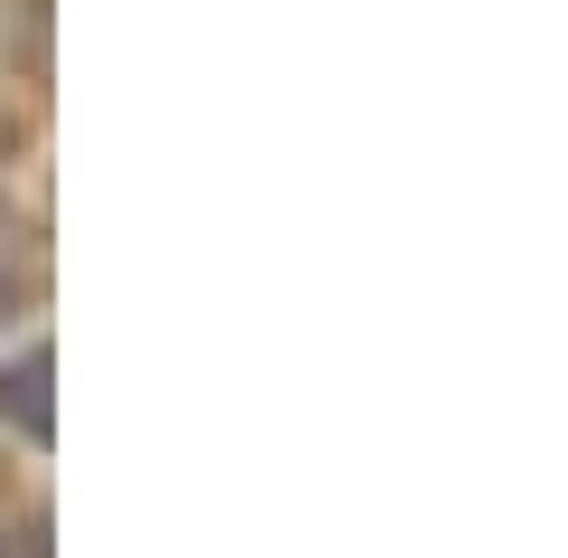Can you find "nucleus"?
<instances>
[{
	"mask_svg": "<svg viewBox=\"0 0 568 558\" xmlns=\"http://www.w3.org/2000/svg\"><path fill=\"white\" fill-rule=\"evenodd\" d=\"M0 407L29 426V445L58 436V417H48V351H29V359H10V369H0Z\"/></svg>",
	"mask_w": 568,
	"mask_h": 558,
	"instance_id": "f257e3e1",
	"label": "nucleus"
}]
</instances>
